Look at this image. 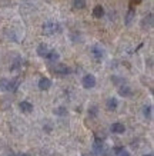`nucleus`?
Returning a JSON list of instances; mask_svg holds the SVG:
<instances>
[{"instance_id": "nucleus-7", "label": "nucleus", "mask_w": 154, "mask_h": 156, "mask_svg": "<svg viewBox=\"0 0 154 156\" xmlns=\"http://www.w3.org/2000/svg\"><path fill=\"white\" fill-rule=\"evenodd\" d=\"M118 95L123 96V98H130L133 95V90H131V87L128 85H121L118 87Z\"/></svg>"}, {"instance_id": "nucleus-21", "label": "nucleus", "mask_w": 154, "mask_h": 156, "mask_svg": "<svg viewBox=\"0 0 154 156\" xmlns=\"http://www.w3.org/2000/svg\"><path fill=\"white\" fill-rule=\"evenodd\" d=\"M144 156H153V155H151V153H149V155H144Z\"/></svg>"}, {"instance_id": "nucleus-1", "label": "nucleus", "mask_w": 154, "mask_h": 156, "mask_svg": "<svg viewBox=\"0 0 154 156\" xmlns=\"http://www.w3.org/2000/svg\"><path fill=\"white\" fill-rule=\"evenodd\" d=\"M42 30H43V34H46V36H53V34L59 33L61 30V27L57 22H51L50 20V22H46V23L43 24Z\"/></svg>"}, {"instance_id": "nucleus-15", "label": "nucleus", "mask_w": 154, "mask_h": 156, "mask_svg": "<svg viewBox=\"0 0 154 156\" xmlns=\"http://www.w3.org/2000/svg\"><path fill=\"white\" fill-rule=\"evenodd\" d=\"M73 7L77 10H81L86 7V0H73Z\"/></svg>"}, {"instance_id": "nucleus-2", "label": "nucleus", "mask_w": 154, "mask_h": 156, "mask_svg": "<svg viewBox=\"0 0 154 156\" xmlns=\"http://www.w3.org/2000/svg\"><path fill=\"white\" fill-rule=\"evenodd\" d=\"M81 85H83L84 89H93L94 86H96V77L93 75H86L81 79Z\"/></svg>"}, {"instance_id": "nucleus-12", "label": "nucleus", "mask_w": 154, "mask_h": 156, "mask_svg": "<svg viewBox=\"0 0 154 156\" xmlns=\"http://www.w3.org/2000/svg\"><path fill=\"white\" fill-rule=\"evenodd\" d=\"M117 106H118V100H117L116 98H108L107 102H106V108H107L108 110H116Z\"/></svg>"}, {"instance_id": "nucleus-18", "label": "nucleus", "mask_w": 154, "mask_h": 156, "mask_svg": "<svg viewBox=\"0 0 154 156\" xmlns=\"http://www.w3.org/2000/svg\"><path fill=\"white\" fill-rule=\"evenodd\" d=\"M19 67H20V59H17V60H16V62L13 63V65H12V67H10V70L14 72L16 69H19Z\"/></svg>"}, {"instance_id": "nucleus-9", "label": "nucleus", "mask_w": 154, "mask_h": 156, "mask_svg": "<svg viewBox=\"0 0 154 156\" xmlns=\"http://www.w3.org/2000/svg\"><path fill=\"white\" fill-rule=\"evenodd\" d=\"M19 108H20V110H22L23 113H30V112H33V105L30 103V102H27V100L20 102Z\"/></svg>"}, {"instance_id": "nucleus-8", "label": "nucleus", "mask_w": 154, "mask_h": 156, "mask_svg": "<svg viewBox=\"0 0 154 156\" xmlns=\"http://www.w3.org/2000/svg\"><path fill=\"white\" fill-rule=\"evenodd\" d=\"M51 86V80L49 77H42L40 80H39V89L40 90H49Z\"/></svg>"}, {"instance_id": "nucleus-13", "label": "nucleus", "mask_w": 154, "mask_h": 156, "mask_svg": "<svg viewBox=\"0 0 154 156\" xmlns=\"http://www.w3.org/2000/svg\"><path fill=\"white\" fill-rule=\"evenodd\" d=\"M93 16L96 19H101L103 16H104V7H103L101 5H97L93 9Z\"/></svg>"}, {"instance_id": "nucleus-3", "label": "nucleus", "mask_w": 154, "mask_h": 156, "mask_svg": "<svg viewBox=\"0 0 154 156\" xmlns=\"http://www.w3.org/2000/svg\"><path fill=\"white\" fill-rule=\"evenodd\" d=\"M53 72L56 73V75H60V76H66L70 73V67H67L66 65H61V63H59V65H56V66L53 67Z\"/></svg>"}, {"instance_id": "nucleus-14", "label": "nucleus", "mask_w": 154, "mask_h": 156, "mask_svg": "<svg viewBox=\"0 0 154 156\" xmlns=\"http://www.w3.org/2000/svg\"><path fill=\"white\" fill-rule=\"evenodd\" d=\"M134 14H135L134 9H133V7H130V9H128V12H127V14H126V24H127V26H130V24H131V22H133V19H134Z\"/></svg>"}, {"instance_id": "nucleus-17", "label": "nucleus", "mask_w": 154, "mask_h": 156, "mask_svg": "<svg viewBox=\"0 0 154 156\" xmlns=\"http://www.w3.org/2000/svg\"><path fill=\"white\" fill-rule=\"evenodd\" d=\"M97 113H98L97 106H91V108L89 109V115L91 116V118H94V116H97Z\"/></svg>"}, {"instance_id": "nucleus-11", "label": "nucleus", "mask_w": 154, "mask_h": 156, "mask_svg": "<svg viewBox=\"0 0 154 156\" xmlns=\"http://www.w3.org/2000/svg\"><path fill=\"white\" fill-rule=\"evenodd\" d=\"M49 50H50L49 44H46V43H42V44H39V48H37V55L40 57H46V55L49 53Z\"/></svg>"}, {"instance_id": "nucleus-16", "label": "nucleus", "mask_w": 154, "mask_h": 156, "mask_svg": "<svg viewBox=\"0 0 154 156\" xmlns=\"http://www.w3.org/2000/svg\"><path fill=\"white\" fill-rule=\"evenodd\" d=\"M53 113L56 115V116H66V115H67V109L63 108V106H60V108L54 109V110H53Z\"/></svg>"}, {"instance_id": "nucleus-6", "label": "nucleus", "mask_w": 154, "mask_h": 156, "mask_svg": "<svg viewBox=\"0 0 154 156\" xmlns=\"http://www.w3.org/2000/svg\"><path fill=\"white\" fill-rule=\"evenodd\" d=\"M110 130H111L113 133L121 135V133L126 132V126H124L123 123H120V122H116V123H113L111 126H110Z\"/></svg>"}, {"instance_id": "nucleus-19", "label": "nucleus", "mask_w": 154, "mask_h": 156, "mask_svg": "<svg viewBox=\"0 0 154 156\" xmlns=\"http://www.w3.org/2000/svg\"><path fill=\"white\" fill-rule=\"evenodd\" d=\"M143 113H144L145 118H150V115H151V106H145L144 110H143Z\"/></svg>"}, {"instance_id": "nucleus-4", "label": "nucleus", "mask_w": 154, "mask_h": 156, "mask_svg": "<svg viewBox=\"0 0 154 156\" xmlns=\"http://www.w3.org/2000/svg\"><path fill=\"white\" fill-rule=\"evenodd\" d=\"M19 85H20V79L19 77H14L12 80H7V83H6V90H7V92H16L17 87H19Z\"/></svg>"}, {"instance_id": "nucleus-5", "label": "nucleus", "mask_w": 154, "mask_h": 156, "mask_svg": "<svg viewBox=\"0 0 154 156\" xmlns=\"http://www.w3.org/2000/svg\"><path fill=\"white\" fill-rule=\"evenodd\" d=\"M91 55H93L97 60H101L103 57H104V49L101 46H98V44H94L93 48H91Z\"/></svg>"}, {"instance_id": "nucleus-20", "label": "nucleus", "mask_w": 154, "mask_h": 156, "mask_svg": "<svg viewBox=\"0 0 154 156\" xmlns=\"http://www.w3.org/2000/svg\"><path fill=\"white\" fill-rule=\"evenodd\" d=\"M118 156H130V153H128L127 151H124V149H123V151L120 152V153H118Z\"/></svg>"}, {"instance_id": "nucleus-10", "label": "nucleus", "mask_w": 154, "mask_h": 156, "mask_svg": "<svg viewBox=\"0 0 154 156\" xmlns=\"http://www.w3.org/2000/svg\"><path fill=\"white\" fill-rule=\"evenodd\" d=\"M59 57H60V55H59V53H57L56 50H54V49H50V50H49V53L46 55V57H44V59H47V60L51 62V63H54V62L59 60Z\"/></svg>"}]
</instances>
